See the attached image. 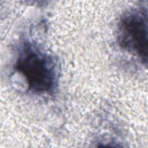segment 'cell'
<instances>
[{
	"label": "cell",
	"instance_id": "1",
	"mask_svg": "<svg viewBox=\"0 0 148 148\" xmlns=\"http://www.w3.org/2000/svg\"><path fill=\"white\" fill-rule=\"evenodd\" d=\"M16 68L24 77L28 88L36 94L53 92L56 84L55 64L50 56L30 43L24 45Z\"/></svg>",
	"mask_w": 148,
	"mask_h": 148
},
{
	"label": "cell",
	"instance_id": "2",
	"mask_svg": "<svg viewBox=\"0 0 148 148\" xmlns=\"http://www.w3.org/2000/svg\"><path fill=\"white\" fill-rule=\"evenodd\" d=\"M120 45L137 56L143 63L147 61V10H134L124 14L118 26Z\"/></svg>",
	"mask_w": 148,
	"mask_h": 148
}]
</instances>
